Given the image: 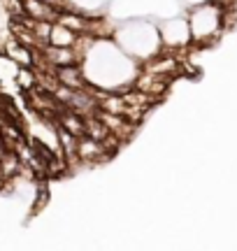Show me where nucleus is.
Segmentation results:
<instances>
[{
	"mask_svg": "<svg viewBox=\"0 0 237 251\" xmlns=\"http://www.w3.org/2000/svg\"><path fill=\"white\" fill-rule=\"evenodd\" d=\"M47 2H51V5H54V2H56V0H47Z\"/></svg>",
	"mask_w": 237,
	"mask_h": 251,
	"instance_id": "7ed1b4c3",
	"label": "nucleus"
},
{
	"mask_svg": "<svg viewBox=\"0 0 237 251\" xmlns=\"http://www.w3.org/2000/svg\"><path fill=\"white\" fill-rule=\"evenodd\" d=\"M56 79L61 86L67 88H84V77L77 68H72V63L67 65H56Z\"/></svg>",
	"mask_w": 237,
	"mask_h": 251,
	"instance_id": "f257e3e1",
	"label": "nucleus"
},
{
	"mask_svg": "<svg viewBox=\"0 0 237 251\" xmlns=\"http://www.w3.org/2000/svg\"><path fill=\"white\" fill-rule=\"evenodd\" d=\"M61 23H63V26H67V28H75V30H84L86 26H88L84 19L72 17V14H63V17H61Z\"/></svg>",
	"mask_w": 237,
	"mask_h": 251,
	"instance_id": "f03ea898",
	"label": "nucleus"
}]
</instances>
